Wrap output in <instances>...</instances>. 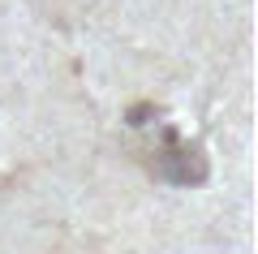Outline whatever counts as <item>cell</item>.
<instances>
[{
  "label": "cell",
  "instance_id": "1",
  "mask_svg": "<svg viewBox=\"0 0 258 254\" xmlns=\"http://www.w3.org/2000/svg\"><path fill=\"white\" fill-rule=\"evenodd\" d=\"M159 173H164L168 181H176V185H189V181H203L207 177V164H203L198 151H189V146H181V142H168V155L159 160Z\"/></svg>",
  "mask_w": 258,
  "mask_h": 254
}]
</instances>
